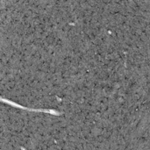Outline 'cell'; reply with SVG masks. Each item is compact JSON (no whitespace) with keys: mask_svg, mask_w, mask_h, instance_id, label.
<instances>
[{"mask_svg":"<svg viewBox=\"0 0 150 150\" xmlns=\"http://www.w3.org/2000/svg\"><path fill=\"white\" fill-rule=\"evenodd\" d=\"M20 149H21V150H26V149H24L23 147H20Z\"/></svg>","mask_w":150,"mask_h":150,"instance_id":"2","label":"cell"},{"mask_svg":"<svg viewBox=\"0 0 150 150\" xmlns=\"http://www.w3.org/2000/svg\"><path fill=\"white\" fill-rule=\"evenodd\" d=\"M1 101L4 102V103H6L13 107H16V108H19V109H22V110H26L28 112H44V113H49V114H52V115H54V116H60L62 114V112H60L56 110H54V109H32V108H28V107H25V106H22L13 101H11L9 99H5L4 98H1Z\"/></svg>","mask_w":150,"mask_h":150,"instance_id":"1","label":"cell"}]
</instances>
